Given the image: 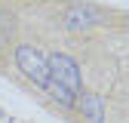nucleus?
<instances>
[{
	"label": "nucleus",
	"instance_id": "1",
	"mask_svg": "<svg viewBox=\"0 0 129 123\" xmlns=\"http://www.w3.org/2000/svg\"><path fill=\"white\" fill-rule=\"evenodd\" d=\"M12 58H15V68H19L34 86L46 89V83H49V58H46L37 46L19 43V46H15V52H12Z\"/></svg>",
	"mask_w": 129,
	"mask_h": 123
},
{
	"label": "nucleus",
	"instance_id": "2",
	"mask_svg": "<svg viewBox=\"0 0 129 123\" xmlns=\"http://www.w3.org/2000/svg\"><path fill=\"white\" fill-rule=\"evenodd\" d=\"M49 58V80L58 83V86H68L74 92L83 89V74H80V65L68 55V52H52L46 55Z\"/></svg>",
	"mask_w": 129,
	"mask_h": 123
},
{
	"label": "nucleus",
	"instance_id": "3",
	"mask_svg": "<svg viewBox=\"0 0 129 123\" xmlns=\"http://www.w3.org/2000/svg\"><path fill=\"white\" fill-rule=\"evenodd\" d=\"M99 22H102V12L92 9V6H71L68 12H64V19H61V25L68 31H89Z\"/></svg>",
	"mask_w": 129,
	"mask_h": 123
},
{
	"label": "nucleus",
	"instance_id": "4",
	"mask_svg": "<svg viewBox=\"0 0 129 123\" xmlns=\"http://www.w3.org/2000/svg\"><path fill=\"white\" fill-rule=\"evenodd\" d=\"M74 108H80V114H83L86 123H105V102H102V96H95V92H83L80 89Z\"/></svg>",
	"mask_w": 129,
	"mask_h": 123
},
{
	"label": "nucleus",
	"instance_id": "5",
	"mask_svg": "<svg viewBox=\"0 0 129 123\" xmlns=\"http://www.w3.org/2000/svg\"><path fill=\"white\" fill-rule=\"evenodd\" d=\"M43 92H49V99L55 102V105H61V108H74L77 105V92L74 89H68V86H58V83H46V89Z\"/></svg>",
	"mask_w": 129,
	"mask_h": 123
},
{
	"label": "nucleus",
	"instance_id": "6",
	"mask_svg": "<svg viewBox=\"0 0 129 123\" xmlns=\"http://www.w3.org/2000/svg\"><path fill=\"white\" fill-rule=\"evenodd\" d=\"M12 28H15V22H12V15L0 9V46H3V43H6V40L12 37Z\"/></svg>",
	"mask_w": 129,
	"mask_h": 123
}]
</instances>
